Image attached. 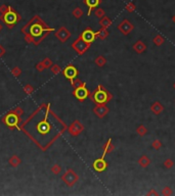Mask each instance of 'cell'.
Listing matches in <instances>:
<instances>
[{
	"label": "cell",
	"mask_w": 175,
	"mask_h": 196,
	"mask_svg": "<svg viewBox=\"0 0 175 196\" xmlns=\"http://www.w3.org/2000/svg\"><path fill=\"white\" fill-rule=\"evenodd\" d=\"M57 122L59 120L50 112L49 107H46L37 111L24 129L42 148H45L61 133L56 129Z\"/></svg>",
	"instance_id": "1"
},
{
	"label": "cell",
	"mask_w": 175,
	"mask_h": 196,
	"mask_svg": "<svg viewBox=\"0 0 175 196\" xmlns=\"http://www.w3.org/2000/svg\"><path fill=\"white\" fill-rule=\"evenodd\" d=\"M89 96L95 103H107L113 98V95L110 93V91H108L103 85H98L94 92L92 94H89Z\"/></svg>",
	"instance_id": "2"
},
{
	"label": "cell",
	"mask_w": 175,
	"mask_h": 196,
	"mask_svg": "<svg viewBox=\"0 0 175 196\" xmlns=\"http://www.w3.org/2000/svg\"><path fill=\"white\" fill-rule=\"evenodd\" d=\"M90 45H91V44H88L87 42H85L80 37L79 39H77L76 41L73 43L72 47L76 50V52L78 53V54H83L84 52H86V51L88 50V48L90 47Z\"/></svg>",
	"instance_id": "3"
},
{
	"label": "cell",
	"mask_w": 175,
	"mask_h": 196,
	"mask_svg": "<svg viewBox=\"0 0 175 196\" xmlns=\"http://www.w3.org/2000/svg\"><path fill=\"white\" fill-rule=\"evenodd\" d=\"M133 28H134V26L132 24L131 22L127 19H124L123 21L118 24V27H117V29L120 31L124 36H127L129 33H131L132 30H133Z\"/></svg>",
	"instance_id": "4"
},
{
	"label": "cell",
	"mask_w": 175,
	"mask_h": 196,
	"mask_svg": "<svg viewBox=\"0 0 175 196\" xmlns=\"http://www.w3.org/2000/svg\"><path fill=\"white\" fill-rule=\"evenodd\" d=\"M63 180L68 186L72 187L75 183H77V181L79 180V177L73 170H69L67 171V173H65V175L63 176Z\"/></svg>",
	"instance_id": "5"
},
{
	"label": "cell",
	"mask_w": 175,
	"mask_h": 196,
	"mask_svg": "<svg viewBox=\"0 0 175 196\" xmlns=\"http://www.w3.org/2000/svg\"><path fill=\"white\" fill-rule=\"evenodd\" d=\"M108 111H110V110H108V107L107 106V103H96L95 107L93 108L94 115L97 117H99V119L105 117L108 113Z\"/></svg>",
	"instance_id": "6"
},
{
	"label": "cell",
	"mask_w": 175,
	"mask_h": 196,
	"mask_svg": "<svg viewBox=\"0 0 175 196\" xmlns=\"http://www.w3.org/2000/svg\"><path fill=\"white\" fill-rule=\"evenodd\" d=\"M89 91L86 89L85 85L84 86H81V87H78V88H75V91H74V96L77 98V99L79 100V101H83V100H85L86 98L89 96Z\"/></svg>",
	"instance_id": "7"
},
{
	"label": "cell",
	"mask_w": 175,
	"mask_h": 196,
	"mask_svg": "<svg viewBox=\"0 0 175 196\" xmlns=\"http://www.w3.org/2000/svg\"><path fill=\"white\" fill-rule=\"evenodd\" d=\"M92 168H93L94 171L98 172V173H101V172L107 170L108 162L106 161L105 157H99V159L94 160L93 164H92Z\"/></svg>",
	"instance_id": "8"
},
{
	"label": "cell",
	"mask_w": 175,
	"mask_h": 196,
	"mask_svg": "<svg viewBox=\"0 0 175 196\" xmlns=\"http://www.w3.org/2000/svg\"><path fill=\"white\" fill-rule=\"evenodd\" d=\"M44 31H45V30H43L42 26H40L39 24H33V26L31 27L30 33H31V35H32V36L34 37L35 41H37V40H38L39 38L42 37V35H43Z\"/></svg>",
	"instance_id": "9"
},
{
	"label": "cell",
	"mask_w": 175,
	"mask_h": 196,
	"mask_svg": "<svg viewBox=\"0 0 175 196\" xmlns=\"http://www.w3.org/2000/svg\"><path fill=\"white\" fill-rule=\"evenodd\" d=\"M80 37L85 42H87L88 44H91L92 42L95 40V38H96V35H95V32H93L91 29L88 28V29H86L83 33H82V35Z\"/></svg>",
	"instance_id": "10"
},
{
	"label": "cell",
	"mask_w": 175,
	"mask_h": 196,
	"mask_svg": "<svg viewBox=\"0 0 175 196\" xmlns=\"http://www.w3.org/2000/svg\"><path fill=\"white\" fill-rule=\"evenodd\" d=\"M64 75H65V77L67 79L71 80V82H72L78 75V71H77V68L74 66H68L64 70Z\"/></svg>",
	"instance_id": "11"
},
{
	"label": "cell",
	"mask_w": 175,
	"mask_h": 196,
	"mask_svg": "<svg viewBox=\"0 0 175 196\" xmlns=\"http://www.w3.org/2000/svg\"><path fill=\"white\" fill-rule=\"evenodd\" d=\"M69 131H70L71 135L78 136L82 131H83V126H82V124L79 121H75L72 125H71Z\"/></svg>",
	"instance_id": "12"
},
{
	"label": "cell",
	"mask_w": 175,
	"mask_h": 196,
	"mask_svg": "<svg viewBox=\"0 0 175 196\" xmlns=\"http://www.w3.org/2000/svg\"><path fill=\"white\" fill-rule=\"evenodd\" d=\"M132 48H133V50L136 53H138V54H141V53H143L145 50H147L148 47H147V45H145V42H142L141 40H138V41H136L133 44Z\"/></svg>",
	"instance_id": "13"
},
{
	"label": "cell",
	"mask_w": 175,
	"mask_h": 196,
	"mask_svg": "<svg viewBox=\"0 0 175 196\" xmlns=\"http://www.w3.org/2000/svg\"><path fill=\"white\" fill-rule=\"evenodd\" d=\"M70 32L67 30L66 28H61L59 31L56 32V34H55V36L59 38V40H61V42H65L67 41L69 39V37H70Z\"/></svg>",
	"instance_id": "14"
},
{
	"label": "cell",
	"mask_w": 175,
	"mask_h": 196,
	"mask_svg": "<svg viewBox=\"0 0 175 196\" xmlns=\"http://www.w3.org/2000/svg\"><path fill=\"white\" fill-rule=\"evenodd\" d=\"M114 150H115V145L113 144L112 138H110V139H108V141L106 142L105 145H103V156L101 157H105L108 153L113 152Z\"/></svg>",
	"instance_id": "15"
},
{
	"label": "cell",
	"mask_w": 175,
	"mask_h": 196,
	"mask_svg": "<svg viewBox=\"0 0 175 196\" xmlns=\"http://www.w3.org/2000/svg\"><path fill=\"white\" fill-rule=\"evenodd\" d=\"M150 110H152V112H154L155 115H161V113L163 112L164 106L160 101H155L154 103L150 105Z\"/></svg>",
	"instance_id": "16"
},
{
	"label": "cell",
	"mask_w": 175,
	"mask_h": 196,
	"mask_svg": "<svg viewBox=\"0 0 175 196\" xmlns=\"http://www.w3.org/2000/svg\"><path fill=\"white\" fill-rule=\"evenodd\" d=\"M4 21H5V23H7L9 24H14L15 22H17V14H15L14 12L9 10V12H6L5 15H4Z\"/></svg>",
	"instance_id": "17"
},
{
	"label": "cell",
	"mask_w": 175,
	"mask_h": 196,
	"mask_svg": "<svg viewBox=\"0 0 175 196\" xmlns=\"http://www.w3.org/2000/svg\"><path fill=\"white\" fill-rule=\"evenodd\" d=\"M138 164H139V166H140L142 169H147L148 166L150 164V157H148V155H145V154L141 155V156L139 157V159H138Z\"/></svg>",
	"instance_id": "18"
},
{
	"label": "cell",
	"mask_w": 175,
	"mask_h": 196,
	"mask_svg": "<svg viewBox=\"0 0 175 196\" xmlns=\"http://www.w3.org/2000/svg\"><path fill=\"white\" fill-rule=\"evenodd\" d=\"M84 3L87 4L88 7H89V9H88V15H90L92 9L97 7V5L101 3V0H84Z\"/></svg>",
	"instance_id": "19"
},
{
	"label": "cell",
	"mask_w": 175,
	"mask_h": 196,
	"mask_svg": "<svg viewBox=\"0 0 175 196\" xmlns=\"http://www.w3.org/2000/svg\"><path fill=\"white\" fill-rule=\"evenodd\" d=\"M108 34H110V33H108V29H106V28H101V30H98L97 32H95L96 38H98V39H101V40L107 39L108 36Z\"/></svg>",
	"instance_id": "20"
},
{
	"label": "cell",
	"mask_w": 175,
	"mask_h": 196,
	"mask_svg": "<svg viewBox=\"0 0 175 196\" xmlns=\"http://www.w3.org/2000/svg\"><path fill=\"white\" fill-rule=\"evenodd\" d=\"M112 19H110L108 17H101V21H99V26L101 27V28H106V29H108V28H110L111 26H112Z\"/></svg>",
	"instance_id": "21"
},
{
	"label": "cell",
	"mask_w": 175,
	"mask_h": 196,
	"mask_svg": "<svg viewBox=\"0 0 175 196\" xmlns=\"http://www.w3.org/2000/svg\"><path fill=\"white\" fill-rule=\"evenodd\" d=\"M94 63L97 66H99V68H103V66H105L107 64V58L105 56H103V55H99V56H97L94 59Z\"/></svg>",
	"instance_id": "22"
},
{
	"label": "cell",
	"mask_w": 175,
	"mask_h": 196,
	"mask_svg": "<svg viewBox=\"0 0 175 196\" xmlns=\"http://www.w3.org/2000/svg\"><path fill=\"white\" fill-rule=\"evenodd\" d=\"M153 42H154V44L156 46H162L164 43H165V38H164L162 35H156V36L154 37V39H153Z\"/></svg>",
	"instance_id": "23"
},
{
	"label": "cell",
	"mask_w": 175,
	"mask_h": 196,
	"mask_svg": "<svg viewBox=\"0 0 175 196\" xmlns=\"http://www.w3.org/2000/svg\"><path fill=\"white\" fill-rule=\"evenodd\" d=\"M136 133L137 135H139L140 137H143L148 134V129L145 125H139L138 127L136 128Z\"/></svg>",
	"instance_id": "24"
},
{
	"label": "cell",
	"mask_w": 175,
	"mask_h": 196,
	"mask_svg": "<svg viewBox=\"0 0 175 196\" xmlns=\"http://www.w3.org/2000/svg\"><path fill=\"white\" fill-rule=\"evenodd\" d=\"M6 124L8 126H17V117L14 115H10L6 117Z\"/></svg>",
	"instance_id": "25"
},
{
	"label": "cell",
	"mask_w": 175,
	"mask_h": 196,
	"mask_svg": "<svg viewBox=\"0 0 175 196\" xmlns=\"http://www.w3.org/2000/svg\"><path fill=\"white\" fill-rule=\"evenodd\" d=\"M94 14H95V17H96L101 19V17H103L106 15V12H105V9H103V8L99 7V8H96V9H95Z\"/></svg>",
	"instance_id": "26"
},
{
	"label": "cell",
	"mask_w": 175,
	"mask_h": 196,
	"mask_svg": "<svg viewBox=\"0 0 175 196\" xmlns=\"http://www.w3.org/2000/svg\"><path fill=\"white\" fill-rule=\"evenodd\" d=\"M162 146H163V144H162V142L159 139L154 140V141H153V143H152V147L154 149H156V150H159V149H161Z\"/></svg>",
	"instance_id": "27"
},
{
	"label": "cell",
	"mask_w": 175,
	"mask_h": 196,
	"mask_svg": "<svg viewBox=\"0 0 175 196\" xmlns=\"http://www.w3.org/2000/svg\"><path fill=\"white\" fill-rule=\"evenodd\" d=\"M174 166V161L172 160L171 159H167L164 161V166H165L167 170H170V169H172Z\"/></svg>",
	"instance_id": "28"
},
{
	"label": "cell",
	"mask_w": 175,
	"mask_h": 196,
	"mask_svg": "<svg viewBox=\"0 0 175 196\" xmlns=\"http://www.w3.org/2000/svg\"><path fill=\"white\" fill-rule=\"evenodd\" d=\"M173 194V190H172L170 187H165L164 189H162V195H164V196H170V195H172Z\"/></svg>",
	"instance_id": "29"
},
{
	"label": "cell",
	"mask_w": 175,
	"mask_h": 196,
	"mask_svg": "<svg viewBox=\"0 0 175 196\" xmlns=\"http://www.w3.org/2000/svg\"><path fill=\"white\" fill-rule=\"evenodd\" d=\"M72 85L75 87V88H78V87H81V86H84L86 85L84 82H82L81 80L79 79H76V80H73L72 81Z\"/></svg>",
	"instance_id": "30"
},
{
	"label": "cell",
	"mask_w": 175,
	"mask_h": 196,
	"mask_svg": "<svg viewBox=\"0 0 175 196\" xmlns=\"http://www.w3.org/2000/svg\"><path fill=\"white\" fill-rule=\"evenodd\" d=\"M135 8H136V6H135V4L133 2H129V3L126 5L125 9L127 10V12H133L135 10Z\"/></svg>",
	"instance_id": "31"
},
{
	"label": "cell",
	"mask_w": 175,
	"mask_h": 196,
	"mask_svg": "<svg viewBox=\"0 0 175 196\" xmlns=\"http://www.w3.org/2000/svg\"><path fill=\"white\" fill-rule=\"evenodd\" d=\"M82 14H83V12H82L81 8H79V7L75 8L74 12H73V15H74L76 19H80L82 17Z\"/></svg>",
	"instance_id": "32"
},
{
	"label": "cell",
	"mask_w": 175,
	"mask_h": 196,
	"mask_svg": "<svg viewBox=\"0 0 175 196\" xmlns=\"http://www.w3.org/2000/svg\"><path fill=\"white\" fill-rule=\"evenodd\" d=\"M61 168L59 166V164H55L54 168H52V172H54V174H59V172H61Z\"/></svg>",
	"instance_id": "33"
},
{
	"label": "cell",
	"mask_w": 175,
	"mask_h": 196,
	"mask_svg": "<svg viewBox=\"0 0 175 196\" xmlns=\"http://www.w3.org/2000/svg\"><path fill=\"white\" fill-rule=\"evenodd\" d=\"M147 195H148V196H150H150H157V195H159V193L157 192L155 189H150V190L147 193Z\"/></svg>",
	"instance_id": "34"
},
{
	"label": "cell",
	"mask_w": 175,
	"mask_h": 196,
	"mask_svg": "<svg viewBox=\"0 0 175 196\" xmlns=\"http://www.w3.org/2000/svg\"><path fill=\"white\" fill-rule=\"evenodd\" d=\"M52 72H54V74H59V72H61V68L57 66H54V68H52Z\"/></svg>",
	"instance_id": "35"
},
{
	"label": "cell",
	"mask_w": 175,
	"mask_h": 196,
	"mask_svg": "<svg viewBox=\"0 0 175 196\" xmlns=\"http://www.w3.org/2000/svg\"><path fill=\"white\" fill-rule=\"evenodd\" d=\"M173 88H174V89H175V83H174V84H173Z\"/></svg>",
	"instance_id": "36"
},
{
	"label": "cell",
	"mask_w": 175,
	"mask_h": 196,
	"mask_svg": "<svg viewBox=\"0 0 175 196\" xmlns=\"http://www.w3.org/2000/svg\"><path fill=\"white\" fill-rule=\"evenodd\" d=\"M173 21H174V22H175V17H173Z\"/></svg>",
	"instance_id": "37"
},
{
	"label": "cell",
	"mask_w": 175,
	"mask_h": 196,
	"mask_svg": "<svg viewBox=\"0 0 175 196\" xmlns=\"http://www.w3.org/2000/svg\"><path fill=\"white\" fill-rule=\"evenodd\" d=\"M0 30H1V24H0Z\"/></svg>",
	"instance_id": "38"
}]
</instances>
